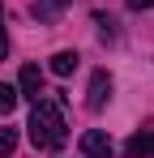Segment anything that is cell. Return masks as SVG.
<instances>
[{
  "mask_svg": "<svg viewBox=\"0 0 154 158\" xmlns=\"http://www.w3.org/2000/svg\"><path fill=\"white\" fill-rule=\"evenodd\" d=\"M30 141H34V150H60L64 141H69V124H64V111L56 98H39L34 111H30Z\"/></svg>",
  "mask_w": 154,
  "mask_h": 158,
  "instance_id": "obj_1",
  "label": "cell"
},
{
  "mask_svg": "<svg viewBox=\"0 0 154 158\" xmlns=\"http://www.w3.org/2000/svg\"><path fill=\"white\" fill-rule=\"evenodd\" d=\"M81 158H111V137L103 128L81 132Z\"/></svg>",
  "mask_w": 154,
  "mask_h": 158,
  "instance_id": "obj_2",
  "label": "cell"
},
{
  "mask_svg": "<svg viewBox=\"0 0 154 158\" xmlns=\"http://www.w3.org/2000/svg\"><path fill=\"white\" fill-rule=\"evenodd\" d=\"M124 158H154V124L150 128H137L124 141Z\"/></svg>",
  "mask_w": 154,
  "mask_h": 158,
  "instance_id": "obj_3",
  "label": "cell"
},
{
  "mask_svg": "<svg viewBox=\"0 0 154 158\" xmlns=\"http://www.w3.org/2000/svg\"><path fill=\"white\" fill-rule=\"evenodd\" d=\"M107 98H111V77H107V73L99 69V73L90 77V90H86V107H90V111H99Z\"/></svg>",
  "mask_w": 154,
  "mask_h": 158,
  "instance_id": "obj_4",
  "label": "cell"
},
{
  "mask_svg": "<svg viewBox=\"0 0 154 158\" xmlns=\"http://www.w3.org/2000/svg\"><path fill=\"white\" fill-rule=\"evenodd\" d=\"M17 90H22V98H43V73H39V64H26L22 77H17Z\"/></svg>",
  "mask_w": 154,
  "mask_h": 158,
  "instance_id": "obj_5",
  "label": "cell"
},
{
  "mask_svg": "<svg viewBox=\"0 0 154 158\" xmlns=\"http://www.w3.org/2000/svg\"><path fill=\"white\" fill-rule=\"evenodd\" d=\"M73 69H77V52H56L51 56V73L56 77H69Z\"/></svg>",
  "mask_w": 154,
  "mask_h": 158,
  "instance_id": "obj_6",
  "label": "cell"
},
{
  "mask_svg": "<svg viewBox=\"0 0 154 158\" xmlns=\"http://www.w3.org/2000/svg\"><path fill=\"white\" fill-rule=\"evenodd\" d=\"M17 98H22V94H17L9 81H0V115H9V111L17 107Z\"/></svg>",
  "mask_w": 154,
  "mask_h": 158,
  "instance_id": "obj_7",
  "label": "cell"
},
{
  "mask_svg": "<svg viewBox=\"0 0 154 158\" xmlns=\"http://www.w3.org/2000/svg\"><path fill=\"white\" fill-rule=\"evenodd\" d=\"M13 150H17V132H13V128H0V158H9Z\"/></svg>",
  "mask_w": 154,
  "mask_h": 158,
  "instance_id": "obj_8",
  "label": "cell"
},
{
  "mask_svg": "<svg viewBox=\"0 0 154 158\" xmlns=\"http://www.w3.org/2000/svg\"><path fill=\"white\" fill-rule=\"evenodd\" d=\"M60 4H69V0H39V4H34V13H39V17H51Z\"/></svg>",
  "mask_w": 154,
  "mask_h": 158,
  "instance_id": "obj_9",
  "label": "cell"
},
{
  "mask_svg": "<svg viewBox=\"0 0 154 158\" xmlns=\"http://www.w3.org/2000/svg\"><path fill=\"white\" fill-rule=\"evenodd\" d=\"M9 56V34H4V4H0V60Z\"/></svg>",
  "mask_w": 154,
  "mask_h": 158,
  "instance_id": "obj_10",
  "label": "cell"
},
{
  "mask_svg": "<svg viewBox=\"0 0 154 158\" xmlns=\"http://www.w3.org/2000/svg\"><path fill=\"white\" fill-rule=\"evenodd\" d=\"M154 0H128V9H150Z\"/></svg>",
  "mask_w": 154,
  "mask_h": 158,
  "instance_id": "obj_11",
  "label": "cell"
}]
</instances>
